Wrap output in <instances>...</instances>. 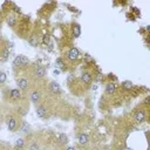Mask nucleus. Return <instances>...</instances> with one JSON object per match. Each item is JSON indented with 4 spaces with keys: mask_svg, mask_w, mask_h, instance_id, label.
Returning a JSON list of instances; mask_svg holds the SVG:
<instances>
[{
    "mask_svg": "<svg viewBox=\"0 0 150 150\" xmlns=\"http://www.w3.org/2000/svg\"><path fill=\"white\" fill-rule=\"evenodd\" d=\"M122 87L125 88V89H131V88H132V83H131L130 81H124V82L122 83Z\"/></svg>",
    "mask_w": 150,
    "mask_h": 150,
    "instance_id": "nucleus-19",
    "label": "nucleus"
},
{
    "mask_svg": "<svg viewBox=\"0 0 150 150\" xmlns=\"http://www.w3.org/2000/svg\"><path fill=\"white\" fill-rule=\"evenodd\" d=\"M29 150H40V145L38 144V142H33L29 145Z\"/></svg>",
    "mask_w": 150,
    "mask_h": 150,
    "instance_id": "nucleus-20",
    "label": "nucleus"
},
{
    "mask_svg": "<svg viewBox=\"0 0 150 150\" xmlns=\"http://www.w3.org/2000/svg\"><path fill=\"white\" fill-rule=\"evenodd\" d=\"M81 80L84 84H90L91 81H93V75L90 71H83L82 75H81Z\"/></svg>",
    "mask_w": 150,
    "mask_h": 150,
    "instance_id": "nucleus-9",
    "label": "nucleus"
},
{
    "mask_svg": "<svg viewBox=\"0 0 150 150\" xmlns=\"http://www.w3.org/2000/svg\"><path fill=\"white\" fill-rule=\"evenodd\" d=\"M0 128H1V121H0Z\"/></svg>",
    "mask_w": 150,
    "mask_h": 150,
    "instance_id": "nucleus-27",
    "label": "nucleus"
},
{
    "mask_svg": "<svg viewBox=\"0 0 150 150\" xmlns=\"http://www.w3.org/2000/svg\"><path fill=\"white\" fill-rule=\"evenodd\" d=\"M148 102H149V96H146V98H145V101H144V103H145V104H149Z\"/></svg>",
    "mask_w": 150,
    "mask_h": 150,
    "instance_id": "nucleus-24",
    "label": "nucleus"
},
{
    "mask_svg": "<svg viewBox=\"0 0 150 150\" xmlns=\"http://www.w3.org/2000/svg\"><path fill=\"white\" fill-rule=\"evenodd\" d=\"M23 145H25V141H23L22 138L16 139V142H15V148H16V149H22Z\"/></svg>",
    "mask_w": 150,
    "mask_h": 150,
    "instance_id": "nucleus-18",
    "label": "nucleus"
},
{
    "mask_svg": "<svg viewBox=\"0 0 150 150\" xmlns=\"http://www.w3.org/2000/svg\"><path fill=\"white\" fill-rule=\"evenodd\" d=\"M56 64H57V67H61L62 69H64V67H63V66H64V63H63L62 59H60V57H59V59L56 60Z\"/></svg>",
    "mask_w": 150,
    "mask_h": 150,
    "instance_id": "nucleus-23",
    "label": "nucleus"
},
{
    "mask_svg": "<svg viewBox=\"0 0 150 150\" xmlns=\"http://www.w3.org/2000/svg\"><path fill=\"white\" fill-rule=\"evenodd\" d=\"M66 150H75V149H74V148H73V146H68V148H67V149H66Z\"/></svg>",
    "mask_w": 150,
    "mask_h": 150,
    "instance_id": "nucleus-25",
    "label": "nucleus"
},
{
    "mask_svg": "<svg viewBox=\"0 0 150 150\" xmlns=\"http://www.w3.org/2000/svg\"><path fill=\"white\" fill-rule=\"evenodd\" d=\"M8 56H9V48L8 47H5L4 50H2V53L0 54V60L1 61H6L8 59Z\"/></svg>",
    "mask_w": 150,
    "mask_h": 150,
    "instance_id": "nucleus-15",
    "label": "nucleus"
},
{
    "mask_svg": "<svg viewBox=\"0 0 150 150\" xmlns=\"http://www.w3.org/2000/svg\"><path fill=\"white\" fill-rule=\"evenodd\" d=\"M47 108L45 107V105H42V104H39L38 107H36V116L39 117V118H46L47 117Z\"/></svg>",
    "mask_w": 150,
    "mask_h": 150,
    "instance_id": "nucleus-7",
    "label": "nucleus"
},
{
    "mask_svg": "<svg viewBox=\"0 0 150 150\" xmlns=\"http://www.w3.org/2000/svg\"><path fill=\"white\" fill-rule=\"evenodd\" d=\"M41 93L39 91V90H34V91H32V94H30V101L34 103V104H39L40 102H41Z\"/></svg>",
    "mask_w": 150,
    "mask_h": 150,
    "instance_id": "nucleus-8",
    "label": "nucleus"
},
{
    "mask_svg": "<svg viewBox=\"0 0 150 150\" xmlns=\"http://www.w3.org/2000/svg\"><path fill=\"white\" fill-rule=\"evenodd\" d=\"M49 89H50V91H52L53 94H55V95L61 93V88H60V84H59L57 82H55V81L50 82V84H49Z\"/></svg>",
    "mask_w": 150,
    "mask_h": 150,
    "instance_id": "nucleus-11",
    "label": "nucleus"
},
{
    "mask_svg": "<svg viewBox=\"0 0 150 150\" xmlns=\"http://www.w3.org/2000/svg\"><path fill=\"white\" fill-rule=\"evenodd\" d=\"M115 91H116V83L109 82L105 87V94L107 95H112V94H115Z\"/></svg>",
    "mask_w": 150,
    "mask_h": 150,
    "instance_id": "nucleus-12",
    "label": "nucleus"
},
{
    "mask_svg": "<svg viewBox=\"0 0 150 150\" xmlns=\"http://www.w3.org/2000/svg\"><path fill=\"white\" fill-rule=\"evenodd\" d=\"M80 56H81V55H80V50H79L76 47H71V48L67 52V59H68L69 61H71V62L79 60Z\"/></svg>",
    "mask_w": 150,
    "mask_h": 150,
    "instance_id": "nucleus-2",
    "label": "nucleus"
},
{
    "mask_svg": "<svg viewBox=\"0 0 150 150\" xmlns=\"http://www.w3.org/2000/svg\"><path fill=\"white\" fill-rule=\"evenodd\" d=\"M59 139H60V142L63 143V144H67V143H68V136H67L66 134H63V132L59 135Z\"/></svg>",
    "mask_w": 150,
    "mask_h": 150,
    "instance_id": "nucleus-17",
    "label": "nucleus"
},
{
    "mask_svg": "<svg viewBox=\"0 0 150 150\" xmlns=\"http://www.w3.org/2000/svg\"><path fill=\"white\" fill-rule=\"evenodd\" d=\"M16 18L14 16V15H8L7 16V23H8V26L11 27V28H14L15 27V25H16Z\"/></svg>",
    "mask_w": 150,
    "mask_h": 150,
    "instance_id": "nucleus-14",
    "label": "nucleus"
},
{
    "mask_svg": "<svg viewBox=\"0 0 150 150\" xmlns=\"http://www.w3.org/2000/svg\"><path fill=\"white\" fill-rule=\"evenodd\" d=\"M29 43H30L33 47L38 46V38H35V36H32V38L29 39Z\"/></svg>",
    "mask_w": 150,
    "mask_h": 150,
    "instance_id": "nucleus-22",
    "label": "nucleus"
},
{
    "mask_svg": "<svg viewBox=\"0 0 150 150\" xmlns=\"http://www.w3.org/2000/svg\"><path fill=\"white\" fill-rule=\"evenodd\" d=\"M102 150H110V149H108V148H104V149H102Z\"/></svg>",
    "mask_w": 150,
    "mask_h": 150,
    "instance_id": "nucleus-26",
    "label": "nucleus"
},
{
    "mask_svg": "<svg viewBox=\"0 0 150 150\" xmlns=\"http://www.w3.org/2000/svg\"><path fill=\"white\" fill-rule=\"evenodd\" d=\"M34 76H35L38 80L43 79V77L46 76V68H45L43 66H38V67L35 68V70H34Z\"/></svg>",
    "mask_w": 150,
    "mask_h": 150,
    "instance_id": "nucleus-6",
    "label": "nucleus"
},
{
    "mask_svg": "<svg viewBox=\"0 0 150 150\" xmlns=\"http://www.w3.org/2000/svg\"><path fill=\"white\" fill-rule=\"evenodd\" d=\"M88 142H89V136H88V134H80V136H79V144L80 145H86V144H88Z\"/></svg>",
    "mask_w": 150,
    "mask_h": 150,
    "instance_id": "nucleus-13",
    "label": "nucleus"
},
{
    "mask_svg": "<svg viewBox=\"0 0 150 150\" xmlns=\"http://www.w3.org/2000/svg\"><path fill=\"white\" fill-rule=\"evenodd\" d=\"M7 129L8 131H15L18 129V120L14 116H9L7 118Z\"/></svg>",
    "mask_w": 150,
    "mask_h": 150,
    "instance_id": "nucleus-5",
    "label": "nucleus"
},
{
    "mask_svg": "<svg viewBox=\"0 0 150 150\" xmlns=\"http://www.w3.org/2000/svg\"><path fill=\"white\" fill-rule=\"evenodd\" d=\"M8 95H9V98L12 101H19L22 97V91L18 88H13V89L8 90Z\"/></svg>",
    "mask_w": 150,
    "mask_h": 150,
    "instance_id": "nucleus-3",
    "label": "nucleus"
},
{
    "mask_svg": "<svg viewBox=\"0 0 150 150\" xmlns=\"http://www.w3.org/2000/svg\"><path fill=\"white\" fill-rule=\"evenodd\" d=\"M29 64V60L25 55H18L13 60V67L14 68H25Z\"/></svg>",
    "mask_w": 150,
    "mask_h": 150,
    "instance_id": "nucleus-1",
    "label": "nucleus"
},
{
    "mask_svg": "<svg viewBox=\"0 0 150 150\" xmlns=\"http://www.w3.org/2000/svg\"><path fill=\"white\" fill-rule=\"evenodd\" d=\"M16 83H18V89H20L21 91H26L29 88V81L26 77H20L16 81Z\"/></svg>",
    "mask_w": 150,
    "mask_h": 150,
    "instance_id": "nucleus-4",
    "label": "nucleus"
},
{
    "mask_svg": "<svg viewBox=\"0 0 150 150\" xmlns=\"http://www.w3.org/2000/svg\"><path fill=\"white\" fill-rule=\"evenodd\" d=\"M73 30H74V36L75 38H79L81 35V28H80V26L77 23L73 25Z\"/></svg>",
    "mask_w": 150,
    "mask_h": 150,
    "instance_id": "nucleus-16",
    "label": "nucleus"
},
{
    "mask_svg": "<svg viewBox=\"0 0 150 150\" xmlns=\"http://www.w3.org/2000/svg\"><path fill=\"white\" fill-rule=\"evenodd\" d=\"M145 117H146V112L145 110H141V111H137L136 115H135V120L137 123H143L145 121Z\"/></svg>",
    "mask_w": 150,
    "mask_h": 150,
    "instance_id": "nucleus-10",
    "label": "nucleus"
},
{
    "mask_svg": "<svg viewBox=\"0 0 150 150\" xmlns=\"http://www.w3.org/2000/svg\"><path fill=\"white\" fill-rule=\"evenodd\" d=\"M6 80H7L6 74H5L4 71H0V84H4V83L6 82Z\"/></svg>",
    "mask_w": 150,
    "mask_h": 150,
    "instance_id": "nucleus-21",
    "label": "nucleus"
}]
</instances>
